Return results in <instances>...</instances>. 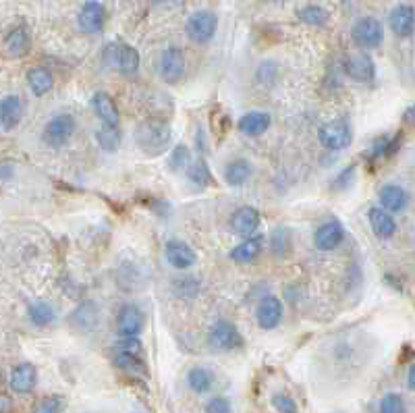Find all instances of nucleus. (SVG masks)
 Here are the masks:
<instances>
[{
	"instance_id": "nucleus-33",
	"label": "nucleus",
	"mask_w": 415,
	"mask_h": 413,
	"mask_svg": "<svg viewBox=\"0 0 415 413\" xmlns=\"http://www.w3.org/2000/svg\"><path fill=\"white\" fill-rule=\"evenodd\" d=\"M189 160H191V152H189V148L187 146H177L175 150H173V154H171V158H168V166L177 173V171H183V168H187L189 166Z\"/></svg>"
},
{
	"instance_id": "nucleus-7",
	"label": "nucleus",
	"mask_w": 415,
	"mask_h": 413,
	"mask_svg": "<svg viewBox=\"0 0 415 413\" xmlns=\"http://www.w3.org/2000/svg\"><path fill=\"white\" fill-rule=\"evenodd\" d=\"M106 60L118 68L123 75H133L137 68H140V54H137L135 48L127 46V44H112L106 50Z\"/></svg>"
},
{
	"instance_id": "nucleus-14",
	"label": "nucleus",
	"mask_w": 415,
	"mask_h": 413,
	"mask_svg": "<svg viewBox=\"0 0 415 413\" xmlns=\"http://www.w3.org/2000/svg\"><path fill=\"white\" fill-rule=\"evenodd\" d=\"M260 227V214L251 205H241L231 216V229L239 237H249Z\"/></svg>"
},
{
	"instance_id": "nucleus-11",
	"label": "nucleus",
	"mask_w": 415,
	"mask_h": 413,
	"mask_svg": "<svg viewBox=\"0 0 415 413\" xmlns=\"http://www.w3.org/2000/svg\"><path fill=\"white\" fill-rule=\"evenodd\" d=\"M255 320H257V326L264 328V330H272V328L279 326L281 320H283V303H281V299L264 297L255 308Z\"/></svg>"
},
{
	"instance_id": "nucleus-13",
	"label": "nucleus",
	"mask_w": 415,
	"mask_h": 413,
	"mask_svg": "<svg viewBox=\"0 0 415 413\" xmlns=\"http://www.w3.org/2000/svg\"><path fill=\"white\" fill-rule=\"evenodd\" d=\"M164 258L177 270H187L195 264V251L181 239H171L164 245Z\"/></svg>"
},
{
	"instance_id": "nucleus-38",
	"label": "nucleus",
	"mask_w": 415,
	"mask_h": 413,
	"mask_svg": "<svg viewBox=\"0 0 415 413\" xmlns=\"http://www.w3.org/2000/svg\"><path fill=\"white\" fill-rule=\"evenodd\" d=\"M276 64L274 62H262L260 68H257V82L264 84V86H270L274 79H276Z\"/></svg>"
},
{
	"instance_id": "nucleus-5",
	"label": "nucleus",
	"mask_w": 415,
	"mask_h": 413,
	"mask_svg": "<svg viewBox=\"0 0 415 413\" xmlns=\"http://www.w3.org/2000/svg\"><path fill=\"white\" fill-rule=\"evenodd\" d=\"M75 133V118L71 114H56L44 127V140L52 148H60L68 142V137Z\"/></svg>"
},
{
	"instance_id": "nucleus-1",
	"label": "nucleus",
	"mask_w": 415,
	"mask_h": 413,
	"mask_svg": "<svg viewBox=\"0 0 415 413\" xmlns=\"http://www.w3.org/2000/svg\"><path fill=\"white\" fill-rule=\"evenodd\" d=\"M171 127L160 121H144L135 129V142L148 156H160L171 146Z\"/></svg>"
},
{
	"instance_id": "nucleus-29",
	"label": "nucleus",
	"mask_w": 415,
	"mask_h": 413,
	"mask_svg": "<svg viewBox=\"0 0 415 413\" xmlns=\"http://www.w3.org/2000/svg\"><path fill=\"white\" fill-rule=\"evenodd\" d=\"M96 140L100 144V148L104 152H114L118 150L121 146V133H118V127H108L104 125L98 133H96Z\"/></svg>"
},
{
	"instance_id": "nucleus-22",
	"label": "nucleus",
	"mask_w": 415,
	"mask_h": 413,
	"mask_svg": "<svg viewBox=\"0 0 415 413\" xmlns=\"http://www.w3.org/2000/svg\"><path fill=\"white\" fill-rule=\"evenodd\" d=\"M239 131L243 135H249V137H257V135H264L268 129H270V114L262 112V110H251L247 114H243L239 118Z\"/></svg>"
},
{
	"instance_id": "nucleus-18",
	"label": "nucleus",
	"mask_w": 415,
	"mask_h": 413,
	"mask_svg": "<svg viewBox=\"0 0 415 413\" xmlns=\"http://www.w3.org/2000/svg\"><path fill=\"white\" fill-rule=\"evenodd\" d=\"M388 23L399 38H409L415 32V11L409 5H399L390 11Z\"/></svg>"
},
{
	"instance_id": "nucleus-25",
	"label": "nucleus",
	"mask_w": 415,
	"mask_h": 413,
	"mask_svg": "<svg viewBox=\"0 0 415 413\" xmlns=\"http://www.w3.org/2000/svg\"><path fill=\"white\" fill-rule=\"evenodd\" d=\"M187 384H189V388H191L193 392L203 395V392H208V390L212 388V384H214V374L208 370V368H201V366L191 368L189 374H187Z\"/></svg>"
},
{
	"instance_id": "nucleus-10",
	"label": "nucleus",
	"mask_w": 415,
	"mask_h": 413,
	"mask_svg": "<svg viewBox=\"0 0 415 413\" xmlns=\"http://www.w3.org/2000/svg\"><path fill=\"white\" fill-rule=\"evenodd\" d=\"M144 324H146L144 312L133 303L123 305L116 316V328L121 336H137L144 330Z\"/></svg>"
},
{
	"instance_id": "nucleus-43",
	"label": "nucleus",
	"mask_w": 415,
	"mask_h": 413,
	"mask_svg": "<svg viewBox=\"0 0 415 413\" xmlns=\"http://www.w3.org/2000/svg\"><path fill=\"white\" fill-rule=\"evenodd\" d=\"M11 175H13V173H11V166H9V164H3V179H5V181H9V179H11Z\"/></svg>"
},
{
	"instance_id": "nucleus-19",
	"label": "nucleus",
	"mask_w": 415,
	"mask_h": 413,
	"mask_svg": "<svg viewBox=\"0 0 415 413\" xmlns=\"http://www.w3.org/2000/svg\"><path fill=\"white\" fill-rule=\"evenodd\" d=\"M21 114H23V106L19 96L15 94L5 96L3 102H0V127H3V131H13L19 125Z\"/></svg>"
},
{
	"instance_id": "nucleus-31",
	"label": "nucleus",
	"mask_w": 415,
	"mask_h": 413,
	"mask_svg": "<svg viewBox=\"0 0 415 413\" xmlns=\"http://www.w3.org/2000/svg\"><path fill=\"white\" fill-rule=\"evenodd\" d=\"M187 177H189L191 183H195L199 187H205L208 183H210V179H212L210 171H208V164L203 160H197L195 164H191L187 168Z\"/></svg>"
},
{
	"instance_id": "nucleus-26",
	"label": "nucleus",
	"mask_w": 415,
	"mask_h": 413,
	"mask_svg": "<svg viewBox=\"0 0 415 413\" xmlns=\"http://www.w3.org/2000/svg\"><path fill=\"white\" fill-rule=\"evenodd\" d=\"M5 50L9 56L17 58V56H25L27 50H29V34L23 29V27H17L13 29L7 40H5Z\"/></svg>"
},
{
	"instance_id": "nucleus-36",
	"label": "nucleus",
	"mask_w": 415,
	"mask_h": 413,
	"mask_svg": "<svg viewBox=\"0 0 415 413\" xmlns=\"http://www.w3.org/2000/svg\"><path fill=\"white\" fill-rule=\"evenodd\" d=\"M272 405L276 407V411H279V413H297L295 401L291 397H287V395H281V392L272 397Z\"/></svg>"
},
{
	"instance_id": "nucleus-30",
	"label": "nucleus",
	"mask_w": 415,
	"mask_h": 413,
	"mask_svg": "<svg viewBox=\"0 0 415 413\" xmlns=\"http://www.w3.org/2000/svg\"><path fill=\"white\" fill-rule=\"evenodd\" d=\"M114 364L125 372H133V374H144L146 372V366H144L142 358L133 355V353H116Z\"/></svg>"
},
{
	"instance_id": "nucleus-3",
	"label": "nucleus",
	"mask_w": 415,
	"mask_h": 413,
	"mask_svg": "<svg viewBox=\"0 0 415 413\" xmlns=\"http://www.w3.org/2000/svg\"><path fill=\"white\" fill-rule=\"evenodd\" d=\"M208 345L214 351H233L241 347V334L235 324L218 320L210 326V332H208Z\"/></svg>"
},
{
	"instance_id": "nucleus-16",
	"label": "nucleus",
	"mask_w": 415,
	"mask_h": 413,
	"mask_svg": "<svg viewBox=\"0 0 415 413\" xmlns=\"http://www.w3.org/2000/svg\"><path fill=\"white\" fill-rule=\"evenodd\" d=\"M38 382V370L32 364H19L13 368L11 378H9V386L13 392L17 395H27L36 388Z\"/></svg>"
},
{
	"instance_id": "nucleus-15",
	"label": "nucleus",
	"mask_w": 415,
	"mask_h": 413,
	"mask_svg": "<svg viewBox=\"0 0 415 413\" xmlns=\"http://www.w3.org/2000/svg\"><path fill=\"white\" fill-rule=\"evenodd\" d=\"M104 15H106L104 7L96 3V0H90L79 11V17H77L79 29L84 34H98L104 27Z\"/></svg>"
},
{
	"instance_id": "nucleus-34",
	"label": "nucleus",
	"mask_w": 415,
	"mask_h": 413,
	"mask_svg": "<svg viewBox=\"0 0 415 413\" xmlns=\"http://www.w3.org/2000/svg\"><path fill=\"white\" fill-rule=\"evenodd\" d=\"M116 353H133V355H142L144 347H142V340L137 336H121L114 345Z\"/></svg>"
},
{
	"instance_id": "nucleus-8",
	"label": "nucleus",
	"mask_w": 415,
	"mask_h": 413,
	"mask_svg": "<svg viewBox=\"0 0 415 413\" xmlns=\"http://www.w3.org/2000/svg\"><path fill=\"white\" fill-rule=\"evenodd\" d=\"M158 73L162 82L177 84L185 75V54L179 48H166L158 60Z\"/></svg>"
},
{
	"instance_id": "nucleus-40",
	"label": "nucleus",
	"mask_w": 415,
	"mask_h": 413,
	"mask_svg": "<svg viewBox=\"0 0 415 413\" xmlns=\"http://www.w3.org/2000/svg\"><path fill=\"white\" fill-rule=\"evenodd\" d=\"M173 287H175V291H177L181 297H189L187 289H189V287H191V289H199V283H197L195 279H191V277H183V279H177V281L173 283Z\"/></svg>"
},
{
	"instance_id": "nucleus-17",
	"label": "nucleus",
	"mask_w": 415,
	"mask_h": 413,
	"mask_svg": "<svg viewBox=\"0 0 415 413\" xmlns=\"http://www.w3.org/2000/svg\"><path fill=\"white\" fill-rule=\"evenodd\" d=\"M380 197V208H384L386 212L394 214V212H403L409 203V195L407 191L401 187V185H394V183H388L380 189L378 193Z\"/></svg>"
},
{
	"instance_id": "nucleus-42",
	"label": "nucleus",
	"mask_w": 415,
	"mask_h": 413,
	"mask_svg": "<svg viewBox=\"0 0 415 413\" xmlns=\"http://www.w3.org/2000/svg\"><path fill=\"white\" fill-rule=\"evenodd\" d=\"M407 384H409V388L415 390V366H411V370L407 374Z\"/></svg>"
},
{
	"instance_id": "nucleus-41",
	"label": "nucleus",
	"mask_w": 415,
	"mask_h": 413,
	"mask_svg": "<svg viewBox=\"0 0 415 413\" xmlns=\"http://www.w3.org/2000/svg\"><path fill=\"white\" fill-rule=\"evenodd\" d=\"M403 121H405L407 125H413V127H415V104H413V106H409V108L405 110Z\"/></svg>"
},
{
	"instance_id": "nucleus-4",
	"label": "nucleus",
	"mask_w": 415,
	"mask_h": 413,
	"mask_svg": "<svg viewBox=\"0 0 415 413\" xmlns=\"http://www.w3.org/2000/svg\"><path fill=\"white\" fill-rule=\"evenodd\" d=\"M216 27H218V21H216V15L212 11H197L193 13L189 19H187V36L197 42V44H205L210 42L216 34Z\"/></svg>"
},
{
	"instance_id": "nucleus-20",
	"label": "nucleus",
	"mask_w": 415,
	"mask_h": 413,
	"mask_svg": "<svg viewBox=\"0 0 415 413\" xmlns=\"http://www.w3.org/2000/svg\"><path fill=\"white\" fill-rule=\"evenodd\" d=\"M368 221H370V227H372V231H374L376 237H380V239L394 237V233H397V221L392 218L390 212H386L384 208H380V205H378V208L370 210Z\"/></svg>"
},
{
	"instance_id": "nucleus-12",
	"label": "nucleus",
	"mask_w": 415,
	"mask_h": 413,
	"mask_svg": "<svg viewBox=\"0 0 415 413\" xmlns=\"http://www.w3.org/2000/svg\"><path fill=\"white\" fill-rule=\"evenodd\" d=\"M342 239H344L342 225L338 221H328L318 227V231L314 235V245L320 251H332L342 243Z\"/></svg>"
},
{
	"instance_id": "nucleus-28",
	"label": "nucleus",
	"mask_w": 415,
	"mask_h": 413,
	"mask_svg": "<svg viewBox=\"0 0 415 413\" xmlns=\"http://www.w3.org/2000/svg\"><path fill=\"white\" fill-rule=\"evenodd\" d=\"M27 316L36 326H46V324H50L54 320V310L46 301H34L27 308Z\"/></svg>"
},
{
	"instance_id": "nucleus-37",
	"label": "nucleus",
	"mask_w": 415,
	"mask_h": 413,
	"mask_svg": "<svg viewBox=\"0 0 415 413\" xmlns=\"http://www.w3.org/2000/svg\"><path fill=\"white\" fill-rule=\"evenodd\" d=\"M60 411V399L58 397H44L34 407V413H58Z\"/></svg>"
},
{
	"instance_id": "nucleus-2",
	"label": "nucleus",
	"mask_w": 415,
	"mask_h": 413,
	"mask_svg": "<svg viewBox=\"0 0 415 413\" xmlns=\"http://www.w3.org/2000/svg\"><path fill=\"white\" fill-rule=\"evenodd\" d=\"M318 140L330 152L344 150L351 144V127L344 118L328 121L318 129Z\"/></svg>"
},
{
	"instance_id": "nucleus-21",
	"label": "nucleus",
	"mask_w": 415,
	"mask_h": 413,
	"mask_svg": "<svg viewBox=\"0 0 415 413\" xmlns=\"http://www.w3.org/2000/svg\"><path fill=\"white\" fill-rule=\"evenodd\" d=\"M92 108L96 112V116L102 121V125L108 127H118V110L114 100L106 94V92H98L92 98Z\"/></svg>"
},
{
	"instance_id": "nucleus-32",
	"label": "nucleus",
	"mask_w": 415,
	"mask_h": 413,
	"mask_svg": "<svg viewBox=\"0 0 415 413\" xmlns=\"http://www.w3.org/2000/svg\"><path fill=\"white\" fill-rule=\"evenodd\" d=\"M297 17L303 21V23H307V25H324L326 21H328V15H326V11L324 9H320V7H305V9H301L299 13H297Z\"/></svg>"
},
{
	"instance_id": "nucleus-27",
	"label": "nucleus",
	"mask_w": 415,
	"mask_h": 413,
	"mask_svg": "<svg viewBox=\"0 0 415 413\" xmlns=\"http://www.w3.org/2000/svg\"><path fill=\"white\" fill-rule=\"evenodd\" d=\"M251 175V166L245 160H233L225 166V181L231 187H241Z\"/></svg>"
},
{
	"instance_id": "nucleus-6",
	"label": "nucleus",
	"mask_w": 415,
	"mask_h": 413,
	"mask_svg": "<svg viewBox=\"0 0 415 413\" xmlns=\"http://www.w3.org/2000/svg\"><path fill=\"white\" fill-rule=\"evenodd\" d=\"M351 38L360 48H376L384 38L382 23L376 17H364L351 27Z\"/></svg>"
},
{
	"instance_id": "nucleus-23",
	"label": "nucleus",
	"mask_w": 415,
	"mask_h": 413,
	"mask_svg": "<svg viewBox=\"0 0 415 413\" xmlns=\"http://www.w3.org/2000/svg\"><path fill=\"white\" fill-rule=\"evenodd\" d=\"M262 249H264V237L253 235V237H247L245 241H241L237 247L231 249V260L237 264H249L262 253Z\"/></svg>"
},
{
	"instance_id": "nucleus-35",
	"label": "nucleus",
	"mask_w": 415,
	"mask_h": 413,
	"mask_svg": "<svg viewBox=\"0 0 415 413\" xmlns=\"http://www.w3.org/2000/svg\"><path fill=\"white\" fill-rule=\"evenodd\" d=\"M380 413H405V401L397 392H388L380 403Z\"/></svg>"
},
{
	"instance_id": "nucleus-9",
	"label": "nucleus",
	"mask_w": 415,
	"mask_h": 413,
	"mask_svg": "<svg viewBox=\"0 0 415 413\" xmlns=\"http://www.w3.org/2000/svg\"><path fill=\"white\" fill-rule=\"evenodd\" d=\"M344 71H347V75L351 79H355L360 84H370L376 75V64L370 54L357 52L344 60Z\"/></svg>"
},
{
	"instance_id": "nucleus-39",
	"label": "nucleus",
	"mask_w": 415,
	"mask_h": 413,
	"mask_svg": "<svg viewBox=\"0 0 415 413\" xmlns=\"http://www.w3.org/2000/svg\"><path fill=\"white\" fill-rule=\"evenodd\" d=\"M205 413H233V409H231L229 399H225V397H214V399L208 401Z\"/></svg>"
},
{
	"instance_id": "nucleus-24",
	"label": "nucleus",
	"mask_w": 415,
	"mask_h": 413,
	"mask_svg": "<svg viewBox=\"0 0 415 413\" xmlns=\"http://www.w3.org/2000/svg\"><path fill=\"white\" fill-rule=\"evenodd\" d=\"M27 84H29L32 94L40 98V96H46V94L52 90L54 79H52V75H50L48 68H44V66H34V68H29V71H27Z\"/></svg>"
}]
</instances>
